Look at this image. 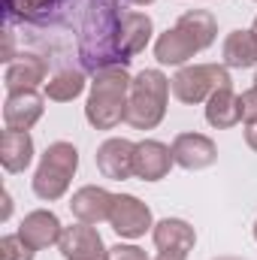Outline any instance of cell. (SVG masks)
<instances>
[{
    "label": "cell",
    "instance_id": "6da1fadb",
    "mask_svg": "<svg viewBox=\"0 0 257 260\" xmlns=\"http://www.w3.org/2000/svg\"><path fill=\"white\" fill-rule=\"evenodd\" d=\"M124 18L127 9H121L118 0H88L79 27V58L85 70L100 73L106 67H127Z\"/></svg>",
    "mask_w": 257,
    "mask_h": 260
},
{
    "label": "cell",
    "instance_id": "7a4b0ae2",
    "mask_svg": "<svg viewBox=\"0 0 257 260\" xmlns=\"http://www.w3.org/2000/svg\"><path fill=\"white\" fill-rule=\"evenodd\" d=\"M218 34V24H215V15L206 12V9H191L185 12L176 27H170L167 34L157 37L154 43V58L160 64H185L188 58H194L197 52H203L206 46H212Z\"/></svg>",
    "mask_w": 257,
    "mask_h": 260
},
{
    "label": "cell",
    "instance_id": "3957f363",
    "mask_svg": "<svg viewBox=\"0 0 257 260\" xmlns=\"http://www.w3.org/2000/svg\"><path fill=\"white\" fill-rule=\"evenodd\" d=\"M130 79L124 67H106L94 73L91 82V97L85 106V118L97 130H112L115 124L124 121L127 112V97H130Z\"/></svg>",
    "mask_w": 257,
    "mask_h": 260
},
{
    "label": "cell",
    "instance_id": "277c9868",
    "mask_svg": "<svg viewBox=\"0 0 257 260\" xmlns=\"http://www.w3.org/2000/svg\"><path fill=\"white\" fill-rule=\"evenodd\" d=\"M167 97H170V79L160 70H142L130 82L124 121L136 130L157 127L164 121V112H167Z\"/></svg>",
    "mask_w": 257,
    "mask_h": 260
},
{
    "label": "cell",
    "instance_id": "5b68a950",
    "mask_svg": "<svg viewBox=\"0 0 257 260\" xmlns=\"http://www.w3.org/2000/svg\"><path fill=\"white\" fill-rule=\"evenodd\" d=\"M79 167V151L70 142H52L40 160V170L34 176V194L40 200H61L70 188V179Z\"/></svg>",
    "mask_w": 257,
    "mask_h": 260
},
{
    "label": "cell",
    "instance_id": "8992f818",
    "mask_svg": "<svg viewBox=\"0 0 257 260\" xmlns=\"http://www.w3.org/2000/svg\"><path fill=\"white\" fill-rule=\"evenodd\" d=\"M221 88H230V73L218 64L182 67L170 79V91L179 103H203Z\"/></svg>",
    "mask_w": 257,
    "mask_h": 260
},
{
    "label": "cell",
    "instance_id": "52a82bcc",
    "mask_svg": "<svg viewBox=\"0 0 257 260\" xmlns=\"http://www.w3.org/2000/svg\"><path fill=\"white\" fill-rule=\"evenodd\" d=\"M109 224H112V230L118 236L139 239L151 227V209L142 200H136L133 194H118L115 203H112V212H109Z\"/></svg>",
    "mask_w": 257,
    "mask_h": 260
},
{
    "label": "cell",
    "instance_id": "ba28073f",
    "mask_svg": "<svg viewBox=\"0 0 257 260\" xmlns=\"http://www.w3.org/2000/svg\"><path fill=\"white\" fill-rule=\"evenodd\" d=\"M58 245H61L64 260H112L109 248L100 239V233L94 230V224H82L79 221V224L67 227Z\"/></svg>",
    "mask_w": 257,
    "mask_h": 260
},
{
    "label": "cell",
    "instance_id": "9c48e42d",
    "mask_svg": "<svg viewBox=\"0 0 257 260\" xmlns=\"http://www.w3.org/2000/svg\"><path fill=\"white\" fill-rule=\"evenodd\" d=\"M154 245L160 254H170L176 260H185L194 251V242H197V233L188 221L182 218H164L154 224Z\"/></svg>",
    "mask_w": 257,
    "mask_h": 260
},
{
    "label": "cell",
    "instance_id": "30bf717a",
    "mask_svg": "<svg viewBox=\"0 0 257 260\" xmlns=\"http://www.w3.org/2000/svg\"><path fill=\"white\" fill-rule=\"evenodd\" d=\"M133 154H136V145L130 142V139H106L100 148H97V154H94V160H97V170L106 176V179H112V182H124L133 176Z\"/></svg>",
    "mask_w": 257,
    "mask_h": 260
},
{
    "label": "cell",
    "instance_id": "8fae6325",
    "mask_svg": "<svg viewBox=\"0 0 257 260\" xmlns=\"http://www.w3.org/2000/svg\"><path fill=\"white\" fill-rule=\"evenodd\" d=\"M173 160L185 170H206L218 160V148L203 133H179L173 139Z\"/></svg>",
    "mask_w": 257,
    "mask_h": 260
},
{
    "label": "cell",
    "instance_id": "7c38bea8",
    "mask_svg": "<svg viewBox=\"0 0 257 260\" xmlns=\"http://www.w3.org/2000/svg\"><path fill=\"white\" fill-rule=\"evenodd\" d=\"M173 148H167L164 142L157 139H145L136 145V154H133V176L142 179V182H157L170 173L173 167Z\"/></svg>",
    "mask_w": 257,
    "mask_h": 260
},
{
    "label": "cell",
    "instance_id": "4fadbf2b",
    "mask_svg": "<svg viewBox=\"0 0 257 260\" xmlns=\"http://www.w3.org/2000/svg\"><path fill=\"white\" fill-rule=\"evenodd\" d=\"M43 118V97L37 91H12L3 103L6 130H30Z\"/></svg>",
    "mask_w": 257,
    "mask_h": 260
},
{
    "label": "cell",
    "instance_id": "5bb4252c",
    "mask_svg": "<svg viewBox=\"0 0 257 260\" xmlns=\"http://www.w3.org/2000/svg\"><path fill=\"white\" fill-rule=\"evenodd\" d=\"M18 236H21L34 251H40V248H49V245L61 242L64 227H61V221H58V215H55V212L37 209V212H30V215L21 221Z\"/></svg>",
    "mask_w": 257,
    "mask_h": 260
},
{
    "label": "cell",
    "instance_id": "9a60e30c",
    "mask_svg": "<svg viewBox=\"0 0 257 260\" xmlns=\"http://www.w3.org/2000/svg\"><path fill=\"white\" fill-rule=\"evenodd\" d=\"M112 203H115V194H109L106 188L88 185V188H79V191L73 194L70 212H73L82 224H100V221H109Z\"/></svg>",
    "mask_w": 257,
    "mask_h": 260
},
{
    "label": "cell",
    "instance_id": "2e32d148",
    "mask_svg": "<svg viewBox=\"0 0 257 260\" xmlns=\"http://www.w3.org/2000/svg\"><path fill=\"white\" fill-rule=\"evenodd\" d=\"M34 160V139L27 130H3L0 136V164L6 173H21Z\"/></svg>",
    "mask_w": 257,
    "mask_h": 260
},
{
    "label": "cell",
    "instance_id": "e0dca14e",
    "mask_svg": "<svg viewBox=\"0 0 257 260\" xmlns=\"http://www.w3.org/2000/svg\"><path fill=\"white\" fill-rule=\"evenodd\" d=\"M46 79V61L37 55H18L12 64L6 67V91H34Z\"/></svg>",
    "mask_w": 257,
    "mask_h": 260
},
{
    "label": "cell",
    "instance_id": "ac0fdd59",
    "mask_svg": "<svg viewBox=\"0 0 257 260\" xmlns=\"http://www.w3.org/2000/svg\"><path fill=\"white\" fill-rule=\"evenodd\" d=\"M206 121L218 130H227V127H233L236 121H242L239 97L233 94V88H221V91H215L206 100Z\"/></svg>",
    "mask_w": 257,
    "mask_h": 260
},
{
    "label": "cell",
    "instance_id": "d6986e66",
    "mask_svg": "<svg viewBox=\"0 0 257 260\" xmlns=\"http://www.w3.org/2000/svg\"><path fill=\"white\" fill-rule=\"evenodd\" d=\"M224 64L236 70H248L257 64V34L254 30H233L224 40Z\"/></svg>",
    "mask_w": 257,
    "mask_h": 260
},
{
    "label": "cell",
    "instance_id": "ffe728a7",
    "mask_svg": "<svg viewBox=\"0 0 257 260\" xmlns=\"http://www.w3.org/2000/svg\"><path fill=\"white\" fill-rule=\"evenodd\" d=\"M151 40V18L145 12H130L124 18V55L133 58L145 49V43Z\"/></svg>",
    "mask_w": 257,
    "mask_h": 260
},
{
    "label": "cell",
    "instance_id": "44dd1931",
    "mask_svg": "<svg viewBox=\"0 0 257 260\" xmlns=\"http://www.w3.org/2000/svg\"><path fill=\"white\" fill-rule=\"evenodd\" d=\"M82 88H85V76L79 70H64V73H58L55 79L46 82V97L55 100V103H70L82 94Z\"/></svg>",
    "mask_w": 257,
    "mask_h": 260
},
{
    "label": "cell",
    "instance_id": "7402d4cb",
    "mask_svg": "<svg viewBox=\"0 0 257 260\" xmlns=\"http://www.w3.org/2000/svg\"><path fill=\"white\" fill-rule=\"evenodd\" d=\"M55 6H58V0H6V15L37 21V18H46Z\"/></svg>",
    "mask_w": 257,
    "mask_h": 260
},
{
    "label": "cell",
    "instance_id": "603a6c76",
    "mask_svg": "<svg viewBox=\"0 0 257 260\" xmlns=\"http://www.w3.org/2000/svg\"><path fill=\"white\" fill-rule=\"evenodd\" d=\"M0 260H34V248L15 233L0 239Z\"/></svg>",
    "mask_w": 257,
    "mask_h": 260
},
{
    "label": "cell",
    "instance_id": "cb8c5ba5",
    "mask_svg": "<svg viewBox=\"0 0 257 260\" xmlns=\"http://www.w3.org/2000/svg\"><path fill=\"white\" fill-rule=\"evenodd\" d=\"M239 112H242L245 121H254L257 118V85L248 88L245 94H239Z\"/></svg>",
    "mask_w": 257,
    "mask_h": 260
},
{
    "label": "cell",
    "instance_id": "d4e9b609",
    "mask_svg": "<svg viewBox=\"0 0 257 260\" xmlns=\"http://www.w3.org/2000/svg\"><path fill=\"white\" fill-rule=\"evenodd\" d=\"M109 257L112 260H148L145 251L136 248V245H115V248H109Z\"/></svg>",
    "mask_w": 257,
    "mask_h": 260
},
{
    "label": "cell",
    "instance_id": "484cf974",
    "mask_svg": "<svg viewBox=\"0 0 257 260\" xmlns=\"http://www.w3.org/2000/svg\"><path fill=\"white\" fill-rule=\"evenodd\" d=\"M245 142L257 151V118L254 121H248V127H245Z\"/></svg>",
    "mask_w": 257,
    "mask_h": 260
},
{
    "label": "cell",
    "instance_id": "4316f807",
    "mask_svg": "<svg viewBox=\"0 0 257 260\" xmlns=\"http://www.w3.org/2000/svg\"><path fill=\"white\" fill-rule=\"evenodd\" d=\"M9 209H12V203H9V194H3V212H0V218H3V221L9 218Z\"/></svg>",
    "mask_w": 257,
    "mask_h": 260
},
{
    "label": "cell",
    "instance_id": "83f0119b",
    "mask_svg": "<svg viewBox=\"0 0 257 260\" xmlns=\"http://www.w3.org/2000/svg\"><path fill=\"white\" fill-rule=\"evenodd\" d=\"M130 3H136V6H145V3H154V0H130Z\"/></svg>",
    "mask_w": 257,
    "mask_h": 260
},
{
    "label": "cell",
    "instance_id": "f1b7e54d",
    "mask_svg": "<svg viewBox=\"0 0 257 260\" xmlns=\"http://www.w3.org/2000/svg\"><path fill=\"white\" fill-rule=\"evenodd\" d=\"M157 260H176V257H170V254H160V257H157Z\"/></svg>",
    "mask_w": 257,
    "mask_h": 260
},
{
    "label": "cell",
    "instance_id": "f546056e",
    "mask_svg": "<svg viewBox=\"0 0 257 260\" xmlns=\"http://www.w3.org/2000/svg\"><path fill=\"white\" fill-rule=\"evenodd\" d=\"M218 260H239V257H218Z\"/></svg>",
    "mask_w": 257,
    "mask_h": 260
},
{
    "label": "cell",
    "instance_id": "4dcf8cb0",
    "mask_svg": "<svg viewBox=\"0 0 257 260\" xmlns=\"http://www.w3.org/2000/svg\"><path fill=\"white\" fill-rule=\"evenodd\" d=\"M251 30H254V34H257V18H254V27H251Z\"/></svg>",
    "mask_w": 257,
    "mask_h": 260
},
{
    "label": "cell",
    "instance_id": "1f68e13d",
    "mask_svg": "<svg viewBox=\"0 0 257 260\" xmlns=\"http://www.w3.org/2000/svg\"><path fill=\"white\" fill-rule=\"evenodd\" d=\"M254 239H257V221H254Z\"/></svg>",
    "mask_w": 257,
    "mask_h": 260
},
{
    "label": "cell",
    "instance_id": "d6a6232c",
    "mask_svg": "<svg viewBox=\"0 0 257 260\" xmlns=\"http://www.w3.org/2000/svg\"><path fill=\"white\" fill-rule=\"evenodd\" d=\"M254 82H257V76H254Z\"/></svg>",
    "mask_w": 257,
    "mask_h": 260
}]
</instances>
